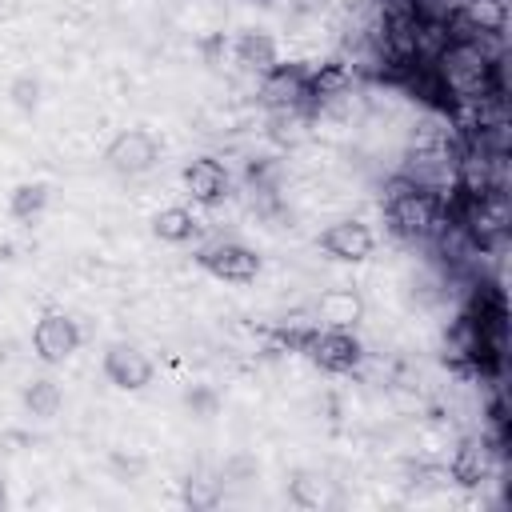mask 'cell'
<instances>
[{
  "mask_svg": "<svg viewBox=\"0 0 512 512\" xmlns=\"http://www.w3.org/2000/svg\"><path fill=\"white\" fill-rule=\"evenodd\" d=\"M444 216H448V200L432 188H420L404 172H396L384 184V220L400 240H420V236L436 232L444 224Z\"/></svg>",
  "mask_w": 512,
  "mask_h": 512,
  "instance_id": "6da1fadb",
  "label": "cell"
},
{
  "mask_svg": "<svg viewBox=\"0 0 512 512\" xmlns=\"http://www.w3.org/2000/svg\"><path fill=\"white\" fill-rule=\"evenodd\" d=\"M156 160H160V140L148 128H124L104 148V164L116 176H144L148 168H156Z\"/></svg>",
  "mask_w": 512,
  "mask_h": 512,
  "instance_id": "7a4b0ae2",
  "label": "cell"
},
{
  "mask_svg": "<svg viewBox=\"0 0 512 512\" xmlns=\"http://www.w3.org/2000/svg\"><path fill=\"white\" fill-rule=\"evenodd\" d=\"M196 264L204 272H212L216 280H228V284H248L260 276V256L240 244V240H216V244H204L196 252Z\"/></svg>",
  "mask_w": 512,
  "mask_h": 512,
  "instance_id": "3957f363",
  "label": "cell"
},
{
  "mask_svg": "<svg viewBox=\"0 0 512 512\" xmlns=\"http://www.w3.org/2000/svg\"><path fill=\"white\" fill-rule=\"evenodd\" d=\"M304 352H308V360L316 368H324L332 376H344V372H352L360 364L364 344L352 336V328H316Z\"/></svg>",
  "mask_w": 512,
  "mask_h": 512,
  "instance_id": "277c9868",
  "label": "cell"
},
{
  "mask_svg": "<svg viewBox=\"0 0 512 512\" xmlns=\"http://www.w3.org/2000/svg\"><path fill=\"white\" fill-rule=\"evenodd\" d=\"M256 100H260L268 112L304 108V104L312 100V96H308V68H300V64H276L272 72L260 76Z\"/></svg>",
  "mask_w": 512,
  "mask_h": 512,
  "instance_id": "5b68a950",
  "label": "cell"
},
{
  "mask_svg": "<svg viewBox=\"0 0 512 512\" xmlns=\"http://www.w3.org/2000/svg\"><path fill=\"white\" fill-rule=\"evenodd\" d=\"M32 348L44 364H64L76 348H80V328L72 316L64 312H44L32 328Z\"/></svg>",
  "mask_w": 512,
  "mask_h": 512,
  "instance_id": "8992f818",
  "label": "cell"
},
{
  "mask_svg": "<svg viewBox=\"0 0 512 512\" xmlns=\"http://www.w3.org/2000/svg\"><path fill=\"white\" fill-rule=\"evenodd\" d=\"M104 376H108V384H116V388H124V392H136V388L152 384V360H148L136 344L116 340V344H108V352H104Z\"/></svg>",
  "mask_w": 512,
  "mask_h": 512,
  "instance_id": "52a82bcc",
  "label": "cell"
},
{
  "mask_svg": "<svg viewBox=\"0 0 512 512\" xmlns=\"http://www.w3.org/2000/svg\"><path fill=\"white\" fill-rule=\"evenodd\" d=\"M320 248H324L332 260L356 264V260H368V256H372L376 236H372V228H368L364 220H336V224H328V228L320 232Z\"/></svg>",
  "mask_w": 512,
  "mask_h": 512,
  "instance_id": "ba28073f",
  "label": "cell"
},
{
  "mask_svg": "<svg viewBox=\"0 0 512 512\" xmlns=\"http://www.w3.org/2000/svg\"><path fill=\"white\" fill-rule=\"evenodd\" d=\"M184 188L192 192L196 204H208V208H212V204L228 200L232 176H228V168H224L216 156H196V160L184 164Z\"/></svg>",
  "mask_w": 512,
  "mask_h": 512,
  "instance_id": "9c48e42d",
  "label": "cell"
},
{
  "mask_svg": "<svg viewBox=\"0 0 512 512\" xmlns=\"http://www.w3.org/2000/svg\"><path fill=\"white\" fill-rule=\"evenodd\" d=\"M448 476H452V484H460V488H480V484L492 476V448H488L480 436L464 440V444L456 448L452 464H448Z\"/></svg>",
  "mask_w": 512,
  "mask_h": 512,
  "instance_id": "30bf717a",
  "label": "cell"
},
{
  "mask_svg": "<svg viewBox=\"0 0 512 512\" xmlns=\"http://www.w3.org/2000/svg\"><path fill=\"white\" fill-rule=\"evenodd\" d=\"M316 316L324 328H356L364 320V296L356 288H328L316 300Z\"/></svg>",
  "mask_w": 512,
  "mask_h": 512,
  "instance_id": "8fae6325",
  "label": "cell"
},
{
  "mask_svg": "<svg viewBox=\"0 0 512 512\" xmlns=\"http://www.w3.org/2000/svg\"><path fill=\"white\" fill-rule=\"evenodd\" d=\"M232 56H236L240 68H248V72H256V76H264V72H272V68L280 64L276 40H272L268 32H240L236 44H232Z\"/></svg>",
  "mask_w": 512,
  "mask_h": 512,
  "instance_id": "7c38bea8",
  "label": "cell"
},
{
  "mask_svg": "<svg viewBox=\"0 0 512 512\" xmlns=\"http://www.w3.org/2000/svg\"><path fill=\"white\" fill-rule=\"evenodd\" d=\"M352 88V72L344 60H324L316 72H308V96L312 100H328V96H344Z\"/></svg>",
  "mask_w": 512,
  "mask_h": 512,
  "instance_id": "4fadbf2b",
  "label": "cell"
},
{
  "mask_svg": "<svg viewBox=\"0 0 512 512\" xmlns=\"http://www.w3.org/2000/svg\"><path fill=\"white\" fill-rule=\"evenodd\" d=\"M196 228H200V220H196L188 208H180V204L160 208V212L152 216V232H156L164 244H184V240L196 236Z\"/></svg>",
  "mask_w": 512,
  "mask_h": 512,
  "instance_id": "5bb4252c",
  "label": "cell"
},
{
  "mask_svg": "<svg viewBox=\"0 0 512 512\" xmlns=\"http://www.w3.org/2000/svg\"><path fill=\"white\" fill-rule=\"evenodd\" d=\"M44 204H48V184H16L12 188V196H8V216L12 220H20V224H32L40 212H44Z\"/></svg>",
  "mask_w": 512,
  "mask_h": 512,
  "instance_id": "9a60e30c",
  "label": "cell"
},
{
  "mask_svg": "<svg viewBox=\"0 0 512 512\" xmlns=\"http://www.w3.org/2000/svg\"><path fill=\"white\" fill-rule=\"evenodd\" d=\"M180 496H184V504L192 512H208V508H216L224 500V480H216L208 472H196V476L184 480V492Z\"/></svg>",
  "mask_w": 512,
  "mask_h": 512,
  "instance_id": "2e32d148",
  "label": "cell"
},
{
  "mask_svg": "<svg viewBox=\"0 0 512 512\" xmlns=\"http://www.w3.org/2000/svg\"><path fill=\"white\" fill-rule=\"evenodd\" d=\"M60 404H64V392H60V384L48 380V376H40V380H32V384L24 388V408H28L32 416H40V420L56 416Z\"/></svg>",
  "mask_w": 512,
  "mask_h": 512,
  "instance_id": "e0dca14e",
  "label": "cell"
},
{
  "mask_svg": "<svg viewBox=\"0 0 512 512\" xmlns=\"http://www.w3.org/2000/svg\"><path fill=\"white\" fill-rule=\"evenodd\" d=\"M8 96H12V104H16L20 112H36V108H40V80H36L32 72H20V76L8 84Z\"/></svg>",
  "mask_w": 512,
  "mask_h": 512,
  "instance_id": "ac0fdd59",
  "label": "cell"
},
{
  "mask_svg": "<svg viewBox=\"0 0 512 512\" xmlns=\"http://www.w3.org/2000/svg\"><path fill=\"white\" fill-rule=\"evenodd\" d=\"M288 500H292L296 508H320L324 488H320L316 476H296V480H288Z\"/></svg>",
  "mask_w": 512,
  "mask_h": 512,
  "instance_id": "d6986e66",
  "label": "cell"
},
{
  "mask_svg": "<svg viewBox=\"0 0 512 512\" xmlns=\"http://www.w3.org/2000/svg\"><path fill=\"white\" fill-rule=\"evenodd\" d=\"M200 52H204V60L212 68H220V52H228V40L224 36H208V40H200Z\"/></svg>",
  "mask_w": 512,
  "mask_h": 512,
  "instance_id": "ffe728a7",
  "label": "cell"
},
{
  "mask_svg": "<svg viewBox=\"0 0 512 512\" xmlns=\"http://www.w3.org/2000/svg\"><path fill=\"white\" fill-rule=\"evenodd\" d=\"M324 4H328V0H292V8H296V12H320Z\"/></svg>",
  "mask_w": 512,
  "mask_h": 512,
  "instance_id": "44dd1931",
  "label": "cell"
},
{
  "mask_svg": "<svg viewBox=\"0 0 512 512\" xmlns=\"http://www.w3.org/2000/svg\"><path fill=\"white\" fill-rule=\"evenodd\" d=\"M4 500H8V492H4V484H0V508H4Z\"/></svg>",
  "mask_w": 512,
  "mask_h": 512,
  "instance_id": "7402d4cb",
  "label": "cell"
},
{
  "mask_svg": "<svg viewBox=\"0 0 512 512\" xmlns=\"http://www.w3.org/2000/svg\"><path fill=\"white\" fill-rule=\"evenodd\" d=\"M248 4H272V0H248Z\"/></svg>",
  "mask_w": 512,
  "mask_h": 512,
  "instance_id": "603a6c76",
  "label": "cell"
},
{
  "mask_svg": "<svg viewBox=\"0 0 512 512\" xmlns=\"http://www.w3.org/2000/svg\"><path fill=\"white\" fill-rule=\"evenodd\" d=\"M0 4H4V0H0Z\"/></svg>",
  "mask_w": 512,
  "mask_h": 512,
  "instance_id": "cb8c5ba5",
  "label": "cell"
}]
</instances>
